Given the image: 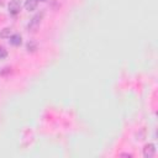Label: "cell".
I'll list each match as a JSON object with an SVG mask.
<instances>
[{
	"mask_svg": "<svg viewBox=\"0 0 158 158\" xmlns=\"http://www.w3.org/2000/svg\"><path fill=\"white\" fill-rule=\"evenodd\" d=\"M43 16H44V12H43V11L37 12V14H36L31 20H30V22H28V25H27L28 31H36V28L40 26V23H41V21H42V19H43Z\"/></svg>",
	"mask_w": 158,
	"mask_h": 158,
	"instance_id": "6da1fadb",
	"label": "cell"
},
{
	"mask_svg": "<svg viewBox=\"0 0 158 158\" xmlns=\"http://www.w3.org/2000/svg\"><path fill=\"white\" fill-rule=\"evenodd\" d=\"M9 12L11 15H17L20 11H21V2L20 0H11L9 2Z\"/></svg>",
	"mask_w": 158,
	"mask_h": 158,
	"instance_id": "7a4b0ae2",
	"label": "cell"
},
{
	"mask_svg": "<svg viewBox=\"0 0 158 158\" xmlns=\"http://www.w3.org/2000/svg\"><path fill=\"white\" fill-rule=\"evenodd\" d=\"M156 154V146L153 143H147L143 147V157L144 158H152Z\"/></svg>",
	"mask_w": 158,
	"mask_h": 158,
	"instance_id": "3957f363",
	"label": "cell"
},
{
	"mask_svg": "<svg viewBox=\"0 0 158 158\" xmlns=\"http://www.w3.org/2000/svg\"><path fill=\"white\" fill-rule=\"evenodd\" d=\"M10 43L12 44V46H20L21 43H22V37H21V35H19V33H15V35H11L10 37Z\"/></svg>",
	"mask_w": 158,
	"mask_h": 158,
	"instance_id": "277c9868",
	"label": "cell"
},
{
	"mask_svg": "<svg viewBox=\"0 0 158 158\" xmlns=\"http://www.w3.org/2000/svg\"><path fill=\"white\" fill-rule=\"evenodd\" d=\"M37 4H38L37 0H26V2H25V7H26L27 11H33V10H36Z\"/></svg>",
	"mask_w": 158,
	"mask_h": 158,
	"instance_id": "5b68a950",
	"label": "cell"
},
{
	"mask_svg": "<svg viewBox=\"0 0 158 158\" xmlns=\"http://www.w3.org/2000/svg\"><path fill=\"white\" fill-rule=\"evenodd\" d=\"M11 36V28L10 27H5L0 31V37L1 38H9Z\"/></svg>",
	"mask_w": 158,
	"mask_h": 158,
	"instance_id": "8992f818",
	"label": "cell"
},
{
	"mask_svg": "<svg viewBox=\"0 0 158 158\" xmlns=\"http://www.w3.org/2000/svg\"><path fill=\"white\" fill-rule=\"evenodd\" d=\"M26 48H27V51L28 52H36V49H37V43L36 42H33V41H30L27 44H26Z\"/></svg>",
	"mask_w": 158,
	"mask_h": 158,
	"instance_id": "52a82bcc",
	"label": "cell"
},
{
	"mask_svg": "<svg viewBox=\"0 0 158 158\" xmlns=\"http://www.w3.org/2000/svg\"><path fill=\"white\" fill-rule=\"evenodd\" d=\"M7 57V49H5L4 47H0V59L6 58Z\"/></svg>",
	"mask_w": 158,
	"mask_h": 158,
	"instance_id": "ba28073f",
	"label": "cell"
},
{
	"mask_svg": "<svg viewBox=\"0 0 158 158\" xmlns=\"http://www.w3.org/2000/svg\"><path fill=\"white\" fill-rule=\"evenodd\" d=\"M120 157H128V158H131V157H132V154H131V153H121V154H120Z\"/></svg>",
	"mask_w": 158,
	"mask_h": 158,
	"instance_id": "9c48e42d",
	"label": "cell"
},
{
	"mask_svg": "<svg viewBox=\"0 0 158 158\" xmlns=\"http://www.w3.org/2000/svg\"><path fill=\"white\" fill-rule=\"evenodd\" d=\"M37 1H47V0H37Z\"/></svg>",
	"mask_w": 158,
	"mask_h": 158,
	"instance_id": "30bf717a",
	"label": "cell"
}]
</instances>
